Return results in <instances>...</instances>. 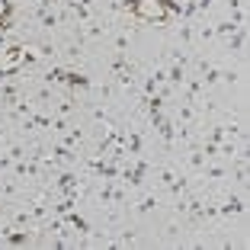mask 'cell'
I'll return each instance as SVG.
<instances>
[{
    "label": "cell",
    "instance_id": "cell-1",
    "mask_svg": "<svg viewBox=\"0 0 250 250\" xmlns=\"http://www.w3.org/2000/svg\"><path fill=\"white\" fill-rule=\"evenodd\" d=\"M132 16L141 22H167V10H164L161 0H135Z\"/></svg>",
    "mask_w": 250,
    "mask_h": 250
},
{
    "label": "cell",
    "instance_id": "cell-4",
    "mask_svg": "<svg viewBox=\"0 0 250 250\" xmlns=\"http://www.w3.org/2000/svg\"><path fill=\"white\" fill-rule=\"evenodd\" d=\"M125 157H145V135H141V128H125Z\"/></svg>",
    "mask_w": 250,
    "mask_h": 250
},
{
    "label": "cell",
    "instance_id": "cell-20",
    "mask_svg": "<svg viewBox=\"0 0 250 250\" xmlns=\"http://www.w3.org/2000/svg\"><path fill=\"white\" fill-rule=\"evenodd\" d=\"M212 29H215V39H221V42H225V39H228L234 29H241V26H237L234 20H218V22H212Z\"/></svg>",
    "mask_w": 250,
    "mask_h": 250
},
{
    "label": "cell",
    "instance_id": "cell-11",
    "mask_svg": "<svg viewBox=\"0 0 250 250\" xmlns=\"http://www.w3.org/2000/svg\"><path fill=\"white\" fill-rule=\"evenodd\" d=\"M22 183H20V177H13V180H0V202H16V199H22Z\"/></svg>",
    "mask_w": 250,
    "mask_h": 250
},
{
    "label": "cell",
    "instance_id": "cell-6",
    "mask_svg": "<svg viewBox=\"0 0 250 250\" xmlns=\"http://www.w3.org/2000/svg\"><path fill=\"white\" fill-rule=\"evenodd\" d=\"M116 192H119V180H100V186H96V192H93L96 206L103 208V206H109V202H116Z\"/></svg>",
    "mask_w": 250,
    "mask_h": 250
},
{
    "label": "cell",
    "instance_id": "cell-10",
    "mask_svg": "<svg viewBox=\"0 0 250 250\" xmlns=\"http://www.w3.org/2000/svg\"><path fill=\"white\" fill-rule=\"evenodd\" d=\"M244 48H247V32H244V26H241V29H234L225 39V52L234 55V58H244Z\"/></svg>",
    "mask_w": 250,
    "mask_h": 250
},
{
    "label": "cell",
    "instance_id": "cell-7",
    "mask_svg": "<svg viewBox=\"0 0 250 250\" xmlns=\"http://www.w3.org/2000/svg\"><path fill=\"white\" fill-rule=\"evenodd\" d=\"M173 122H180V125H199L202 122V112H199V106L196 103H180L177 106V116H173Z\"/></svg>",
    "mask_w": 250,
    "mask_h": 250
},
{
    "label": "cell",
    "instance_id": "cell-14",
    "mask_svg": "<svg viewBox=\"0 0 250 250\" xmlns=\"http://www.w3.org/2000/svg\"><path fill=\"white\" fill-rule=\"evenodd\" d=\"M202 180H228L231 177V167H225V164H215V157L212 161H206V167H202V173H199Z\"/></svg>",
    "mask_w": 250,
    "mask_h": 250
},
{
    "label": "cell",
    "instance_id": "cell-26",
    "mask_svg": "<svg viewBox=\"0 0 250 250\" xmlns=\"http://www.w3.org/2000/svg\"><path fill=\"white\" fill-rule=\"evenodd\" d=\"M64 3H71V7H93V0H64Z\"/></svg>",
    "mask_w": 250,
    "mask_h": 250
},
{
    "label": "cell",
    "instance_id": "cell-12",
    "mask_svg": "<svg viewBox=\"0 0 250 250\" xmlns=\"http://www.w3.org/2000/svg\"><path fill=\"white\" fill-rule=\"evenodd\" d=\"M183 90H186V103H202V90H206V83H202V81H199V77H196V74H192V77H189V74H186V81H183Z\"/></svg>",
    "mask_w": 250,
    "mask_h": 250
},
{
    "label": "cell",
    "instance_id": "cell-2",
    "mask_svg": "<svg viewBox=\"0 0 250 250\" xmlns=\"http://www.w3.org/2000/svg\"><path fill=\"white\" fill-rule=\"evenodd\" d=\"M196 77L206 83V87H215V83L221 81V67L215 64V61H208V58H199L196 61Z\"/></svg>",
    "mask_w": 250,
    "mask_h": 250
},
{
    "label": "cell",
    "instance_id": "cell-9",
    "mask_svg": "<svg viewBox=\"0 0 250 250\" xmlns=\"http://www.w3.org/2000/svg\"><path fill=\"white\" fill-rule=\"evenodd\" d=\"M161 208V196H157L154 189H145L138 196V202H135V215H151Z\"/></svg>",
    "mask_w": 250,
    "mask_h": 250
},
{
    "label": "cell",
    "instance_id": "cell-25",
    "mask_svg": "<svg viewBox=\"0 0 250 250\" xmlns=\"http://www.w3.org/2000/svg\"><path fill=\"white\" fill-rule=\"evenodd\" d=\"M215 0H192V10H196V16H206L208 10H212Z\"/></svg>",
    "mask_w": 250,
    "mask_h": 250
},
{
    "label": "cell",
    "instance_id": "cell-18",
    "mask_svg": "<svg viewBox=\"0 0 250 250\" xmlns=\"http://www.w3.org/2000/svg\"><path fill=\"white\" fill-rule=\"evenodd\" d=\"M128 48H132V36H128V29H112V52H116V55H128Z\"/></svg>",
    "mask_w": 250,
    "mask_h": 250
},
{
    "label": "cell",
    "instance_id": "cell-15",
    "mask_svg": "<svg viewBox=\"0 0 250 250\" xmlns=\"http://www.w3.org/2000/svg\"><path fill=\"white\" fill-rule=\"evenodd\" d=\"M177 45H183V48H192V45H196V26H192L189 20H180V26H177Z\"/></svg>",
    "mask_w": 250,
    "mask_h": 250
},
{
    "label": "cell",
    "instance_id": "cell-16",
    "mask_svg": "<svg viewBox=\"0 0 250 250\" xmlns=\"http://www.w3.org/2000/svg\"><path fill=\"white\" fill-rule=\"evenodd\" d=\"M61 83H64V87H71V90H74V87H83V90H87L93 81H90L87 74H81V71H67V67H64V74H61Z\"/></svg>",
    "mask_w": 250,
    "mask_h": 250
},
{
    "label": "cell",
    "instance_id": "cell-22",
    "mask_svg": "<svg viewBox=\"0 0 250 250\" xmlns=\"http://www.w3.org/2000/svg\"><path fill=\"white\" fill-rule=\"evenodd\" d=\"M202 141H212V145H221V141H228V125L221 122V125H212L208 128V135Z\"/></svg>",
    "mask_w": 250,
    "mask_h": 250
},
{
    "label": "cell",
    "instance_id": "cell-13",
    "mask_svg": "<svg viewBox=\"0 0 250 250\" xmlns=\"http://www.w3.org/2000/svg\"><path fill=\"white\" fill-rule=\"evenodd\" d=\"M64 145H71V147H77L81 151L83 147V141H87V132H83V125H77V122H71V128H67L64 135H58Z\"/></svg>",
    "mask_w": 250,
    "mask_h": 250
},
{
    "label": "cell",
    "instance_id": "cell-3",
    "mask_svg": "<svg viewBox=\"0 0 250 250\" xmlns=\"http://www.w3.org/2000/svg\"><path fill=\"white\" fill-rule=\"evenodd\" d=\"M0 244H10V247H26L32 244V231L29 228H0Z\"/></svg>",
    "mask_w": 250,
    "mask_h": 250
},
{
    "label": "cell",
    "instance_id": "cell-19",
    "mask_svg": "<svg viewBox=\"0 0 250 250\" xmlns=\"http://www.w3.org/2000/svg\"><path fill=\"white\" fill-rule=\"evenodd\" d=\"M186 67H189V64H167V83H170L173 90L183 87V81H186Z\"/></svg>",
    "mask_w": 250,
    "mask_h": 250
},
{
    "label": "cell",
    "instance_id": "cell-23",
    "mask_svg": "<svg viewBox=\"0 0 250 250\" xmlns=\"http://www.w3.org/2000/svg\"><path fill=\"white\" fill-rule=\"evenodd\" d=\"M241 77H244L241 67H221V81L228 83V87H237V83H241Z\"/></svg>",
    "mask_w": 250,
    "mask_h": 250
},
{
    "label": "cell",
    "instance_id": "cell-24",
    "mask_svg": "<svg viewBox=\"0 0 250 250\" xmlns=\"http://www.w3.org/2000/svg\"><path fill=\"white\" fill-rule=\"evenodd\" d=\"M212 39H215L212 22H199L196 26V42H212Z\"/></svg>",
    "mask_w": 250,
    "mask_h": 250
},
{
    "label": "cell",
    "instance_id": "cell-17",
    "mask_svg": "<svg viewBox=\"0 0 250 250\" xmlns=\"http://www.w3.org/2000/svg\"><path fill=\"white\" fill-rule=\"evenodd\" d=\"M32 112H36L32 100H29V96H22V100H16V106H13V109H10V119H13V122H22V119H29Z\"/></svg>",
    "mask_w": 250,
    "mask_h": 250
},
{
    "label": "cell",
    "instance_id": "cell-8",
    "mask_svg": "<svg viewBox=\"0 0 250 250\" xmlns=\"http://www.w3.org/2000/svg\"><path fill=\"white\" fill-rule=\"evenodd\" d=\"M244 196H225L218 202V218H234V215H244Z\"/></svg>",
    "mask_w": 250,
    "mask_h": 250
},
{
    "label": "cell",
    "instance_id": "cell-21",
    "mask_svg": "<svg viewBox=\"0 0 250 250\" xmlns=\"http://www.w3.org/2000/svg\"><path fill=\"white\" fill-rule=\"evenodd\" d=\"M228 20H234L237 26L247 22V13H244V0H228Z\"/></svg>",
    "mask_w": 250,
    "mask_h": 250
},
{
    "label": "cell",
    "instance_id": "cell-5",
    "mask_svg": "<svg viewBox=\"0 0 250 250\" xmlns=\"http://www.w3.org/2000/svg\"><path fill=\"white\" fill-rule=\"evenodd\" d=\"M16 100H22V87L13 83V81H3V83H0V109L10 112L16 106Z\"/></svg>",
    "mask_w": 250,
    "mask_h": 250
}]
</instances>
